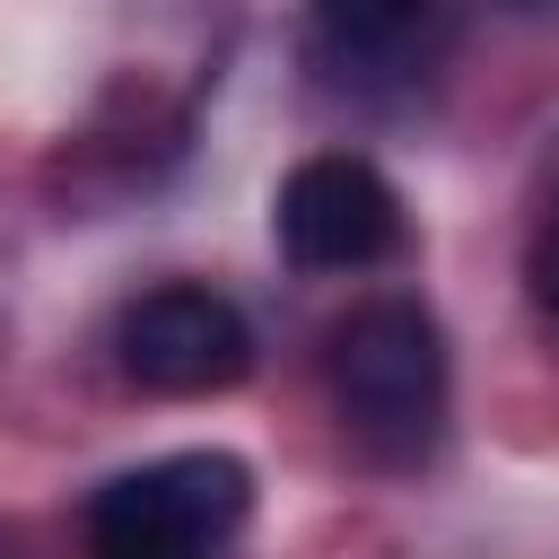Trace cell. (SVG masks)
<instances>
[{
    "label": "cell",
    "instance_id": "6da1fadb",
    "mask_svg": "<svg viewBox=\"0 0 559 559\" xmlns=\"http://www.w3.org/2000/svg\"><path fill=\"white\" fill-rule=\"evenodd\" d=\"M332 402L384 463H419L445 428V332L411 297H376L332 332Z\"/></svg>",
    "mask_w": 559,
    "mask_h": 559
},
{
    "label": "cell",
    "instance_id": "7a4b0ae2",
    "mask_svg": "<svg viewBox=\"0 0 559 559\" xmlns=\"http://www.w3.org/2000/svg\"><path fill=\"white\" fill-rule=\"evenodd\" d=\"M253 507V472L218 445L157 454L87 498V559H218Z\"/></svg>",
    "mask_w": 559,
    "mask_h": 559
},
{
    "label": "cell",
    "instance_id": "3957f363",
    "mask_svg": "<svg viewBox=\"0 0 559 559\" xmlns=\"http://www.w3.org/2000/svg\"><path fill=\"white\" fill-rule=\"evenodd\" d=\"M280 253L306 271H367L402 245V201L367 157H306L271 201Z\"/></svg>",
    "mask_w": 559,
    "mask_h": 559
},
{
    "label": "cell",
    "instance_id": "277c9868",
    "mask_svg": "<svg viewBox=\"0 0 559 559\" xmlns=\"http://www.w3.org/2000/svg\"><path fill=\"white\" fill-rule=\"evenodd\" d=\"M253 367V332L218 288H148L122 314V376L148 393H227Z\"/></svg>",
    "mask_w": 559,
    "mask_h": 559
},
{
    "label": "cell",
    "instance_id": "5b68a950",
    "mask_svg": "<svg viewBox=\"0 0 559 559\" xmlns=\"http://www.w3.org/2000/svg\"><path fill=\"white\" fill-rule=\"evenodd\" d=\"M437 0H314V52L341 79H384L419 52Z\"/></svg>",
    "mask_w": 559,
    "mask_h": 559
},
{
    "label": "cell",
    "instance_id": "8992f818",
    "mask_svg": "<svg viewBox=\"0 0 559 559\" xmlns=\"http://www.w3.org/2000/svg\"><path fill=\"white\" fill-rule=\"evenodd\" d=\"M533 297H542V314H559V218H550L542 245H533Z\"/></svg>",
    "mask_w": 559,
    "mask_h": 559
}]
</instances>
